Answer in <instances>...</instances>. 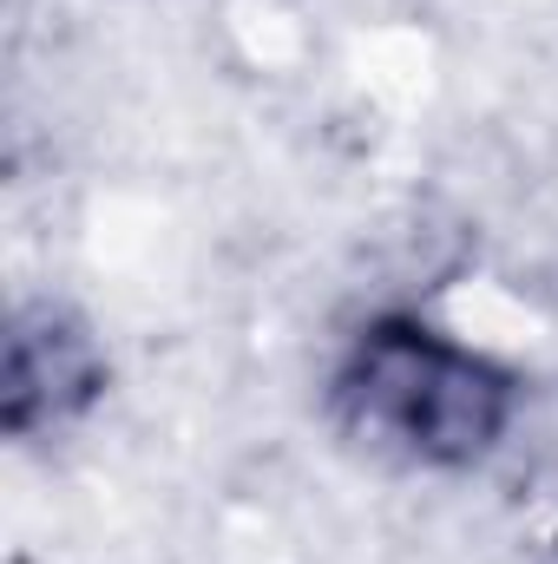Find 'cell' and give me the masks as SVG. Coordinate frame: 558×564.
<instances>
[{
	"mask_svg": "<svg viewBox=\"0 0 558 564\" xmlns=\"http://www.w3.org/2000/svg\"><path fill=\"white\" fill-rule=\"evenodd\" d=\"M519 414L526 375L408 302L368 308L322 375V421L395 473L466 479L506 453Z\"/></svg>",
	"mask_w": 558,
	"mask_h": 564,
	"instance_id": "cell-1",
	"label": "cell"
},
{
	"mask_svg": "<svg viewBox=\"0 0 558 564\" xmlns=\"http://www.w3.org/2000/svg\"><path fill=\"white\" fill-rule=\"evenodd\" d=\"M112 394V355L93 322L66 302H20L0 335V426L7 440H40L79 426Z\"/></svg>",
	"mask_w": 558,
	"mask_h": 564,
	"instance_id": "cell-2",
	"label": "cell"
},
{
	"mask_svg": "<svg viewBox=\"0 0 558 564\" xmlns=\"http://www.w3.org/2000/svg\"><path fill=\"white\" fill-rule=\"evenodd\" d=\"M552 564H558V525H552Z\"/></svg>",
	"mask_w": 558,
	"mask_h": 564,
	"instance_id": "cell-3",
	"label": "cell"
}]
</instances>
